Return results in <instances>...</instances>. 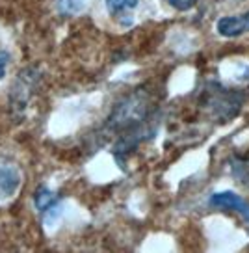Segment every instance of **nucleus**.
I'll return each mask as SVG.
<instances>
[{"instance_id": "obj_1", "label": "nucleus", "mask_w": 249, "mask_h": 253, "mask_svg": "<svg viewBox=\"0 0 249 253\" xmlns=\"http://www.w3.org/2000/svg\"><path fill=\"white\" fill-rule=\"evenodd\" d=\"M153 110V95L145 89H136L117 104L106 121L108 132H128L145 123Z\"/></svg>"}, {"instance_id": "obj_2", "label": "nucleus", "mask_w": 249, "mask_h": 253, "mask_svg": "<svg viewBox=\"0 0 249 253\" xmlns=\"http://www.w3.org/2000/svg\"><path fill=\"white\" fill-rule=\"evenodd\" d=\"M242 99L240 95L236 93H229L227 89H221V91H214L210 97V106L214 110V116L219 119H227L234 118L238 110H240Z\"/></svg>"}, {"instance_id": "obj_3", "label": "nucleus", "mask_w": 249, "mask_h": 253, "mask_svg": "<svg viewBox=\"0 0 249 253\" xmlns=\"http://www.w3.org/2000/svg\"><path fill=\"white\" fill-rule=\"evenodd\" d=\"M21 186V171L15 164L0 162V203L8 201Z\"/></svg>"}, {"instance_id": "obj_4", "label": "nucleus", "mask_w": 249, "mask_h": 253, "mask_svg": "<svg viewBox=\"0 0 249 253\" xmlns=\"http://www.w3.org/2000/svg\"><path fill=\"white\" fill-rule=\"evenodd\" d=\"M210 207L216 209H229V211H236L244 216V220L249 223V203L234 194V192H218V194H212L208 199Z\"/></svg>"}, {"instance_id": "obj_5", "label": "nucleus", "mask_w": 249, "mask_h": 253, "mask_svg": "<svg viewBox=\"0 0 249 253\" xmlns=\"http://www.w3.org/2000/svg\"><path fill=\"white\" fill-rule=\"evenodd\" d=\"M36 80H38V77H36L34 69H26L24 73H21L17 84H13L11 99L15 101V104H19V108H24V104L28 103V97H30L34 86H36Z\"/></svg>"}, {"instance_id": "obj_6", "label": "nucleus", "mask_w": 249, "mask_h": 253, "mask_svg": "<svg viewBox=\"0 0 249 253\" xmlns=\"http://www.w3.org/2000/svg\"><path fill=\"white\" fill-rule=\"evenodd\" d=\"M218 32L225 38H236L244 32H248L244 17H221L218 21Z\"/></svg>"}, {"instance_id": "obj_7", "label": "nucleus", "mask_w": 249, "mask_h": 253, "mask_svg": "<svg viewBox=\"0 0 249 253\" xmlns=\"http://www.w3.org/2000/svg\"><path fill=\"white\" fill-rule=\"evenodd\" d=\"M231 169H233V175L242 182V184H248L249 186V158L234 160Z\"/></svg>"}, {"instance_id": "obj_8", "label": "nucleus", "mask_w": 249, "mask_h": 253, "mask_svg": "<svg viewBox=\"0 0 249 253\" xmlns=\"http://www.w3.org/2000/svg\"><path fill=\"white\" fill-rule=\"evenodd\" d=\"M136 6H138V0H106V8L114 15H119L123 11L134 9Z\"/></svg>"}, {"instance_id": "obj_9", "label": "nucleus", "mask_w": 249, "mask_h": 253, "mask_svg": "<svg viewBox=\"0 0 249 253\" xmlns=\"http://www.w3.org/2000/svg\"><path fill=\"white\" fill-rule=\"evenodd\" d=\"M54 201H56V196L50 190L39 188L38 192H36V207H38L39 211H45V212H47V209L52 205Z\"/></svg>"}, {"instance_id": "obj_10", "label": "nucleus", "mask_w": 249, "mask_h": 253, "mask_svg": "<svg viewBox=\"0 0 249 253\" xmlns=\"http://www.w3.org/2000/svg\"><path fill=\"white\" fill-rule=\"evenodd\" d=\"M166 2L175 9H179V11H188L197 4V0H166Z\"/></svg>"}, {"instance_id": "obj_11", "label": "nucleus", "mask_w": 249, "mask_h": 253, "mask_svg": "<svg viewBox=\"0 0 249 253\" xmlns=\"http://www.w3.org/2000/svg\"><path fill=\"white\" fill-rule=\"evenodd\" d=\"M75 0H60V8L63 11H78V9L82 8V4H73Z\"/></svg>"}, {"instance_id": "obj_12", "label": "nucleus", "mask_w": 249, "mask_h": 253, "mask_svg": "<svg viewBox=\"0 0 249 253\" xmlns=\"http://www.w3.org/2000/svg\"><path fill=\"white\" fill-rule=\"evenodd\" d=\"M9 62V54L6 50H0V79L6 75V67H8Z\"/></svg>"}, {"instance_id": "obj_13", "label": "nucleus", "mask_w": 249, "mask_h": 253, "mask_svg": "<svg viewBox=\"0 0 249 253\" xmlns=\"http://www.w3.org/2000/svg\"><path fill=\"white\" fill-rule=\"evenodd\" d=\"M244 17V21H246V26H248V30H249V11L246 13V15H242Z\"/></svg>"}]
</instances>
